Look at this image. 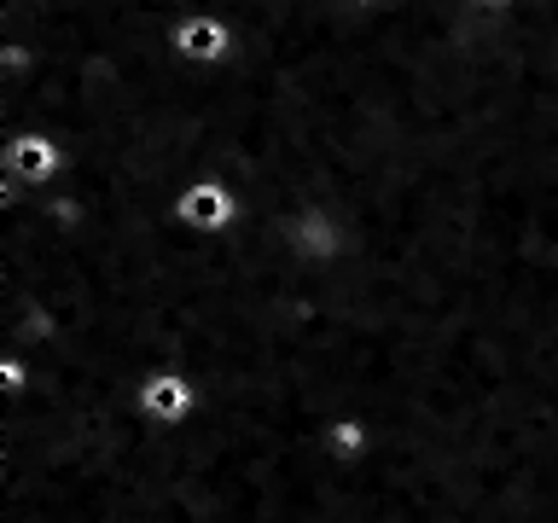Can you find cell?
<instances>
[{
	"instance_id": "cell-1",
	"label": "cell",
	"mask_w": 558,
	"mask_h": 523,
	"mask_svg": "<svg viewBox=\"0 0 558 523\" xmlns=\"http://www.w3.org/2000/svg\"><path fill=\"white\" fill-rule=\"evenodd\" d=\"M169 216L181 221L186 233H198V239H227V233H239V227L251 221V209H244V198L227 181L198 174V181H186L181 192H174Z\"/></svg>"
},
{
	"instance_id": "cell-4",
	"label": "cell",
	"mask_w": 558,
	"mask_h": 523,
	"mask_svg": "<svg viewBox=\"0 0 558 523\" xmlns=\"http://www.w3.org/2000/svg\"><path fill=\"white\" fill-rule=\"evenodd\" d=\"M169 52L186 70H227L239 59V29L216 12H186L169 24Z\"/></svg>"
},
{
	"instance_id": "cell-5",
	"label": "cell",
	"mask_w": 558,
	"mask_h": 523,
	"mask_svg": "<svg viewBox=\"0 0 558 523\" xmlns=\"http://www.w3.org/2000/svg\"><path fill=\"white\" fill-rule=\"evenodd\" d=\"M465 7H477V12H506V7H518V0H465Z\"/></svg>"
},
{
	"instance_id": "cell-2",
	"label": "cell",
	"mask_w": 558,
	"mask_h": 523,
	"mask_svg": "<svg viewBox=\"0 0 558 523\" xmlns=\"http://www.w3.org/2000/svg\"><path fill=\"white\" fill-rule=\"evenodd\" d=\"M198 413H204V384L181 366H157L134 384V418H146L151 430H186Z\"/></svg>"
},
{
	"instance_id": "cell-3",
	"label": "cell",
	"mask_w": 558,
	"mask_h": 523,
	"mask_svg": "<svg viewBox=\"0 0 558 523\" xmlns=\"http://www.w3.org/2000/svg\"><path fill=\"white\" fill-rule=\"evenodd\" d=\"M0 174L17 181L24 192H47L70 174V146L47 129H24V134H7L0 146Z\"/></svg>"
}]
</instances>
